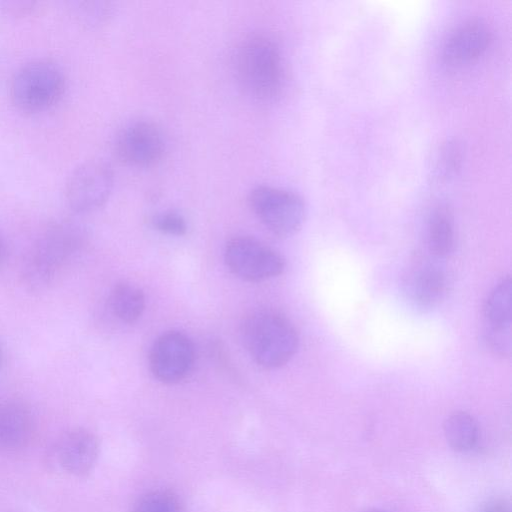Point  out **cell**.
<instances>
[{
	"mask_svg": "<svg viewBox=\"0 0 512 512\" xmlns=\"http://www.w3.org/2000/svg\"><path fill=\"white\" fill-rule=\"evenodd\" d=\"M114 151L125 164L149 167L157 163L165 151V138L152 121L138 119L125 124L116 134Z\"/></svg>",
	"mask_w": 512,
	"mask_h": 512,
	"instance_id": "9",
	"label": "cell"
},
{
	"mask_svg": "<svg viewBox=\"0 0 512 512\" xmlns=\"http://www.w3.org/2000/svg\"><path fill=\"white\" fill-rule=\"evenodd\" d=\"M443 429L447 443L456 452H468L475 448L479 441L478 423L465 411L451 413L446 418Z\"/></svg>",
	"mask_w": 512,
	"mask_h": 512,
	"instance_id": "16",
	"label": "cell"
},
{
	"mask_svg": "<svg viewBox=\"0 0 512 512\" xmlns=\"http://www.w3.org/2000/svg\"><path fill=\"white\" fill-rule=\"evenodd\" d=\"M195 348L192 340L180 331H167L153 343L149 366L153 376L165 384H176L192 371Z\"/></svg>",
	"mask_w": 512,
	"mask_h": 512,
	"instance_id": "8",
	"label": "cell"
},
{
	"mask_svg": "<svg viewBox=\"0 0 512 512\" xmlns=\"http://www.w3.org/2000/svg\"><path fill=\"white\" fill-rule=\"evenodd\" d=\"M114 186V173L103 160H88L70 174L65 196L71 209L79 213L101 207L109 198Z\"/></svg>",
	"mask_w": 512,
	"mask_h": 512,
	"instance_id": "7",
	"label": "cell"
},
{
	"mask_svg": "<svg viewBox=\"0 0 512 512\" xmlns=\"http://www.w3.org/2000/svg\"><path fill=\"white\" fill-rule=\"evenodd\" d=\"M224 260L235 276L249 282L274 278L285 269V260L277 251L249 236L231 238L225 246Z\"/></svg>",
	"mask_w": 512,
	"mask_h": 512,
	"instance_id": "6",
	"label": "cell"
},
{
	"mask_svg": "<svg viewBox=\"0 0 512 512\" xmlns=\"http://www.w3.org/2000/svg\"><path fill=\"white\" fill-rule=\"evenodd\" d=\"M62 68L49 59H35L16 70L10 82V97L21 110L41 111L57 102L65 89Z\"/></svg>",
	"mask_w": 512,
	"mask_h": 512,
	"instance_id": "4",
	"label": "cell"
},
{
	"mask_svg": "<svg viewBox=\"0 0 512 512\" xmlns=\"http://www.w3.org/2000/svg\"><path fill=\"white\" fill-rule=\"evenodd\" d=\"M483 341L491 353L510 355L512 345V280L507 276L489 292L483 307Z\"/></svg>",
	"mask_w": 512,
	"mask_h": 512,
	"instance_id": "10",
	"label": "cell"
},
{
	"mask_svg": "<svg viewBox=\"0 0 512 512\" xmlns=\"http://www.w3.org/2000/svg\"><path fill=\"white\" fill-rule=\"evenodd\" d=\"M34 423L29 408L21 401H0V452H14L31 440Z\"/></svg>",
	"mask_w": 512,
	"mask_h": 512,
	"instance_id": "14",
	"label": "cell"
},
{
	"mask_svg": "<svg viewBox=\"0 0 512 512\" xmlns=\"http://www.w3.org/2000/svg\"><path fill=\"white\" fill-rule=\"evenodd\" d=\"M154 229L161 233L182 236L187 232V222L185 218L177 212L165 211L155 214L151 219Z\"/></svg>",
	"mask_w": 512,
	"mask_h": 512,
	"instance_id": "19",
	"label": "cell"
},
{
	"mask_svg": "<svg viewBox=\"0 0 512 512\" xmlns=\"http://www.w3.org/2000/svg\"><path fill=\"white\" fill-rule=\"evenodd\" d=\"M4 254H5V244H4L3 237L0 233V263L2 262V260L4 258Z\"/></svg>",
	"mask_w": 512,
	"mask_h": 512,
	"instance_id": "22",
	"label": "cell"
},
{
	"mask_svg": "<svg viewBox=\"0 0 512 512\" xmlns=\"http://www.w3.org/2000/svg\"><path fill=\"white\" fill-rule=\"evenodd\" d=\"M427 246L437 259L449 257L455 250L454 218L446 205H438L431 212L427 225Z\"/></svg>",
	"mask_w": 512,
	"mask_h": 512,
	"instance_id": "15",
	"label": "cell"
},
{
	"mask_svg": "<svg viewBox=\"0 0 512 512\" xmlns=\"http://www.w3.org/2000/svg\"><path fill=\"white\" fill-rule=\"evenodd\" d=\"M88 233L80 223L57 220L50 223L30 248L23 266L25 283L34 290L51 284L86 248Z\"/></svg>",
	"mask_w": 512,
	"mask_h": 512,
	"instance_id": "1",
	"label": "cell"
},
{
	"mask_svg": "<svg viewBox=\"0 0 512 512\" xmlns=\"http://www.w3.org/2000/svg\"><path fill=\"white\" fill-rule=\"evenodd\" d=\"M235 70L241 88L256 102H272L282 92L285 80L282 55L267 36L253 35L240 44Z\"/></svg>",
	"mask_w": 512,
	"mask_h": 512,
	"instance_id": "2",
	"label": "cell"
},
{
	"mask_svg": "<svg viewBox=\"0 0 512 512\" xmlns=\"http://www.w3.org/2000/svg\"><path fill=\"white\" fill-rule=\"evenodd\" d=\"M241 338L252 359L266 369L287 364L299 346V336L291 321L270 309L247 315L241 323Z\"/></svg>",
	"mask_w": 512,
	"mask_h": 512,
	"instance_id": "3",
	"label": "cell"
},
{
	"mask_svg": "<svg viewBox=\"0 0 512 512\" xmlns=\"http://www.w3.org/2000/svg\"><path fill=\"white\" fill-rule=\"evenodd\" d=\"M367 512H384V511H381V510H369Z\"/></svg>",
	"mask_w": 512,
	"mask_h": 512,
	"instance_id": "24",
	"label": "cell"
},
{
	"mask_svg": "<svg viewBox=\"0 0 512 512\" xmlns=\"http://www.w3.org/2000/svg\"><path fill=\"white\" fill-rule=\"evenodd\" d=\"M98 455L99 442L96 436L87 429L74 428L57 438L48 457L56 470L82 477L93 469Z\"/></svg>",
	"mask_w": 512,
	"mask_h": 512,
	"instance_id": "11",
	"label": "cell"
},
{
	"mask_svg": "<svg viewBox=\"0 0 512 512\" xmlns=\"http://www.w3.org/2000/svg\"><path fill=\"white\" fill-rule=\"evenodd\" d=\"M492 30L482 19H473L458 26L446 39L443 60L449 66H462L478 59L489 47Z\"/></svg>",
	"mask_w": 512,
	"mask_h": 512,
	"instance_id": "13",
	"label": "cell"
},
{
	"mask_svg": "<svg viewBox=\"0 0 512 512\" xmlns=\"http://www.w3.org/2000/svg\"><path fill=\"white\" fill-rule=\"evenodd\" d=\"M130 512H182V506L175 493L157 489L140 496Z\"/></svg>",
	"mask_w": 512,
	"mask_h": 512,
	"instance_id": "18",
	"label": "cell"
},
{
	"mask_svg": "<svg viewBox=\"0 0 512 512\" xmlns=\"http://www.w3.org/2000/svg\"><path fill=\"white\" fill-rule=\"evenodd\" d=\"M456 141H448L441 150L438 160V171L442 177L452 176L460 167L462 153Z\"/></svg>",
	"mask_w": 512,
	"mask_h": 512,
	"instance_id": "20",
	"label": "cell"
},
{
	"mask_svg": "<svg viewBox=\"0 0 512 512\" xmlns=\"http://www.w3.org/2000/svg\"><path fill=\"white\" fill-rule=\"evenodd\" d=\"M479 512H511V507L507 499L498 497L488 500Z\"/></svg>",
	"mask_w": 512,
	"mask_h": 512,
	"instance_id": "21",
	"label": "cell"
},
{
	"mask_svg": "<svg viewBox=\"0 0 512 512\" xmlns=\"http://www.w3.org/2000/svg\"><path fill=\"white\" fill-rule=\"evenodd\" d=\"M403 286L409 302L418 309L427 310L436 307L444 299L448 280L438 264L421 260L407 271Z\"/></svg>",
	"mask_w": 512,
	"mask_h": 512,
	"instance_id": "12",
	"label": "cell"
},
{
	"mask_svg": "<svg viewBox=\"0 0 512 512\" xmlns=\"http://www.w3.org/2000/svg\"><path fill=\"white\" fill-rule=\"evenodd\" d=\"M248 202L261 223L278 236L293 235L305 221V203L292 191L259 185L250 191Z\"/></svg>",
	"mask_w": 512,
	"mask_h": 512,
	"instance_id": "5",
	"label": "cell"
},
{
	"mask_svg": "<svg viewBox=\"0 0 512 512\" xmlns=\"http://www.w3.org/2000/svg\"><path fill=\"white\" fill-rule=\"evenodd\" d=\"M1 361H2V350H1V347H0V365H1Z\"/></svg>",
	"mask_w": 512,
	"mask_h": 512,
	"instance_id": "23",
	"label": "cell"
},
{
	"mask_svg": "<svg viewBox=\"0 0 512 512\" xmlns=\"http://www.w3.org/2000/svg\"><path fill=\"white\" fill-rule=\"evenodd\" d=\"M112 313L122 322L134 323L145 309V295L134 284L122 282L113 287L109 295Z\"/></svg>",
	"mask_w": 512,
	"mask_h": 512,
	"instance_id": "17",
	"label": "cell"
}]
</instances>
